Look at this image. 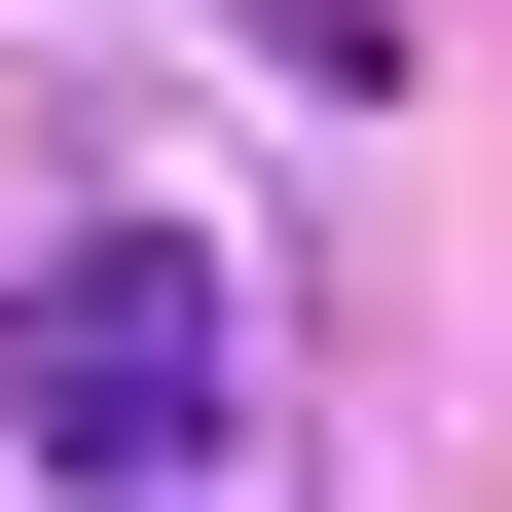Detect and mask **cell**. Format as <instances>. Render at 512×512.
<instances>
[{
    "instance_id": "1",
    "label": "cell",
    "mask_w": 512,
    "mask_h": 512,
    "mask_svg": "<svg viewBox=\"0 0 512 512\" xmlns=\"http://www.w3.org/2000/svg\"><path fill=\"white\" fill-rule=\"evenodd\" d=\"M220 366H256V293H220V256H147V220H110L74 293H37V330H0V403L74 439L110 512H183V476H220Z\"/></svg>"
},
{
    "instance_id": "2",
    "label": "cell",
    "mask_w": 512,
    "mask_h": 512,
    "mask_svg": "<svg viewBox=\"0 0 512 512\" xmlns=\"http://www.w3.org/2000/svg\"><path fill=\"white\" fill-rule=\"evenodd\" d=\"M220 37H293V74H403V37H366V0H220Z\"/></svg>"
}]
</instances>
